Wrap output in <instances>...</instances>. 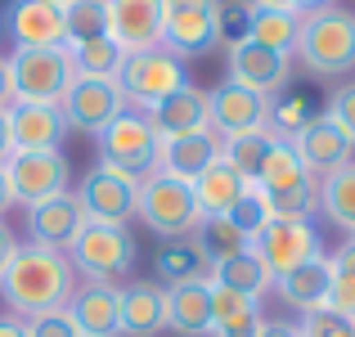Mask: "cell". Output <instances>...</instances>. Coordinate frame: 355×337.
<instances>
[{"mask_svg":"<svg viewBox=\"0 0 355 337\" xmlns=\"http://www.w3.org/2000/svg\"><path fill=\"white\" fill-rule=\"evenodd\" d=\"M72 293H77V270H72L68 252L41 248V243H18L14 261L0 275V302L18 320L68 311Z\"/></svg>","mask_w":355,"mask_h":337,"instance_id":"cell-1","label":"cell"},{"mask_svg":"<svg viewBox=\"0 0 355 337\" xmlns=\"http://www.w3.org/2000/svg\"><path fill=\"white\" fill-rule=\"evenodd\" d=\"M293 54L302 59V68L320 81H342L355 72V14L342 5L302 14Z\"/></svg>","mask_w":355,"mask_h":337,"instance_id":"cell-2","label":"cell"},{"mask_svg":"<svg viewBox=\"0 0 355 337\" xmlns=\"http://www.w3.org/2000/svg\"><path fill=\"white\" fill-rule=\"evenodd\" d=\"M135 257H139L135 234L126 225H108V221H86L68 248V261L77 270V279H86V284H113V288L121 279H130Z\"/></svg>","mask_w":355,"mask_h":337,"instance_id":"cell-3","label":"cell"},{"mask_svg":"<svg viewBox=\"0 0 355 337\" xmlns=\"http://www.w3.org/2000/svg\"><path fill=\"white\" fill-rule=\"evenodd\" d=\"M257 189L266 193L275 216L315 221V211H320V180L306 171V162L297 157V148L288 144V139H275V148H270L266 166H261V175H257Z\"/></svg>","mask_w":355,"mask_h":337,"instance_id":"cell-4","label":"cell"},{"mask_svg":"<svg viewBox=\"0 0 355 337\" xmlns=\"http://www.w3.org/2000/svg\"><path fill=\"white\" fill-rule=\"evenodd\" d=\"M157 153H162V135L153 130L148 112L126 108L113 126H104L95 135V162L113 166V171L130 175V180H144L157 171Z\"/></svg>","mask_w":355,"mask_h":337,"instance_id":"cell-5","label":"cell"},{"mask_svg":"<svg viewBox=\"0 0 355 337\" xmlns=\"http://www.w3.org/2000/svg\"><path fill=\"white\" fill-rule=\"evenodd\" d=\"M117 86L126 95V108L148 112L157 99L175 95L180 86H189V72H184V59H175L162 45H148V50H130L117 68Z\"/></svg>","mask_w":355,"mask_h":337,"instance_id":"cell-6","label":"cell"},{"mask_svg":"<svg viewBox=\"0 0 355 337\" xmlns=\"http://www.w3.org/2000/svg\"><path fill=\"white\" fill-rule=\"evenodd\" d=\"M139 225L157 234V239H180V234L198 230V202H193V184L189 180H175L166 171H153L139 180Z\"/></svg>","mask_w":355,"mask_h":337,"instance_id":"cell-7","label":"cell"},{"mask_svg":"<svg viewBox=\"0 0 355 337\" xmlns=\"http://www.w3.org/2000/svg\"><path fill=\"white\" fill-rule=\"evenodd\" d=\"M5 68L14 104H63L72 77H77L68 50H9Z\"/></svg>","mask_w":355,"mask_h":337,"instance_id":"cell-8","label":"cell"},{"mask_svg":"<svg viewBox=\"0 0 355 337\" xmlns=\"http://www.w3.org/2000/svg\"><path fill=\"white\" fill-rule=\"evenodd\" d=\"M252 257L266 266L270 284H275L279 275H288V270H297L302 261L320 257L324 243H320V230H315V221L306 216H270L266 230L252 234Z\"/></svg>","mask_w":355,"mask_h":337,"instance_id":"cell-9","label":"cell"},{"mask_svg":"<svg viewBox=\"0 0 355 337\" xmlns=\"http://www.w3.org/2000/svg\"><path fill=\"white\" fill-rule=\"evenodd\" d=\"M5 180L14 202L36 207V202H50L59 193L72 189V162L63 148H41V153H9L5 157Z\"/></svg>","mask_w":355,"mask_h":337,"instance_id":"cell-10","label":"cell"},{"mask_svg":"<svg viewBox=\"0 0 355 337\" xmlns=\"http://www.w3.org/2000/svg\"><path fill=\"white\" fill-rule=\"evenodd\" d=\"M72 198L81 202L86 221H108V225H130L139 211V180L113 171V166H90L86 175L77 180Z\"/></svg>","mask_w":355,"mask_h":337,"instance_id":"cell-11","label":"cell"},{"mask_svg":"<svg viewBox=\"0 0 355 337\" xmlns=\"http://www.w3.org/2000/svg\"><path fill=\"white\" fill-rule=\"evenodd\" d=\"M216 9L220 0H162V50L175 59H198L216 45Z\"/></svg>","mask_w":355,"mask_h":337,"instance_id":"cell-12","label":"cell"},{"mask_svg":"<svg viewBox=\"0 0 355 337\" xmlns=\"http://www.w3.org/2000/svg\"><path fill=\"white\" fill-rule=\"evenodd\" d=\"M63 117H68V130L95 139L104 126L126 112V95H121L117 77H72L68 95H63Z\"/></svg>","mask_w":355,"mask_h":337,"instance_id":"cell-13","label":"cell"},{"mask_svg":"<svg viewBox=\"0 0 355 337\" xmlns=\"http://www.w3.org/2000/svg\"><path fill=\"white\" fill-rule=\"evenodd\" d=\"M0 32L14 41V50H68L63 5L54 0H9Z\"/></svg>","mask_w":355,"mask_h":337,"instance_id":"cell-14","label":"cell"},{"mask_svg":"<svg viewBox=\"0 0 355 337\" xmlns=\"http://www.w3.org/2000/svg\"><path fill=\"white\" fill-rule=\"evenodd\" d=\"M207 108H211V135L234 139V135H248V130H270L275 99L257 95L248 86H234V81H216L207 90Z\"/></svg>","mask_w":355,"mask_h":337,"instance_id":"cell-15","label":"cell"},{"mask_svg":"<svg viewBox=\"0 0 355 337\" xmlns=\"http://www.w3.org/2000/svg\"><path fill=\"white\" fill-rule=\"evenodd\" d=\"M225 81L248 86L266 99H279L288 90V81H293V54L266 50V45H257V41H239V45H230Z\"/></svg>","mask_w":355,"mask_h":337,"instance_id":"cell-16","label":"cell"},{"mask_svg":"<svg viewBox=\"0 0 355 337\" xmlns=\"http://www.w3.org/2000/svg\"><path fill=\"white\" fill-rule=\"evenodd\" d=\"M9 148L14 153H41V148L68 144V117L59 104H9Z\"/></svg>","mask_w":355,"mask_h":337,"instance_id":"cell-17","label":"cell"},{"mask_svg":"<svg viewBox=\"0 0 355 337\" xmlns=\"http://www.w3.org/2000/svg\"><path fill=\"white\" fill-rule=\"evenodd\" d=\"M288 144L297 148V157L306 162V171L315 175V180H324L329 171H338V166H347V162H355V144L347 135H342L338 126H333L329 117H311L302 130H297Z\"/></svg>","mask_w":355,"mask_h":337,"instance_id":"cell-18","label":"cell"},{"mask_svg":"<svg viewBox=\"0 0 355 337\" xmlns=\"http://www.w3.org/2000/svg\"><path fill=\"white\" fill-rule=\"evenodd\" d=\"M121 337H157L166 333V288L153 279H130L117 288Z\"/></svg>","mask_w":355,"mask_h":337,"instance_id":"cell-19","label":"cell"},{"mask_svg":"<svg viewBox=\"0 0 355 337\" xmlns=\"http://www.w3.org/2000/svg\"><path fill=\"white\" fill-rule=\"evenodd\" d=\"M81 225H86V211H81V202L72 198V189H68V193H59V198H50V202L27 207V243L68 252Z\"/></svg>","mask_w":355,"mask_h":337,"instance_id":"cell-20","label":"cell"},{"mask_svg":"<svg viewBox=\"0 0 355 337\" xmlns=\"http://www.w3.org/2000/svg\"><path fill=\"white\" fill-rule=\"evenodd\" d=\"M148 121H153V130L162 139H175V135H198V130H211V108H207V90H198L189 81V86H180L175 95L157 99L153 108H148Z\"/></svg>","mask_w":355,"mask_h":337,"instance_id":"cell-21","label":"cell"},{"mask_svg":"<svg viewBox=\"0 0 355 337\" xmlns=\"http://www.w3.org/2000/svg\"><path fill=\"white\" fill-rule=\"evenodd\" d=\"M270 293H275L284 306H293L297 315L324 311V306H329V252H320V257L302 261L297 270L279 275L275 284H270Z\"/></svg>","mask_w":355,"mask_h":337,"instance_id":"cell-22","label":"cell"},{"mask_svg":"<svg viewBox=\"0 0 355 337\" xmlns=\"http://www.w3.org/2000/svg\"><path fill=\"white\" fill-rule=\"evenodd\" d=\"M108 23L121 50H148L162 41V0H108Z\"/></svg>","mask_w":355,"mask_h":337,"instance_id":"cell-23","label":"cell"},{"mask_svg":"<svg viewBox=\"0 0 355 337\" xmlns=\"http://www.w3.org/2000/svg\"><path fill=\"white\" fill-rule=\"evenodd\" d=\"M68 315L81 329V337H121L117 288L113 284H77V293L68 302Z\"/></svg>","mask_w":355,"mask_h":337,"instance_id":"cell-24","label":"cell"},{"mask_svg":"<svg viewBox=\"0 0 355 337\" xmlns=\"http://www.w3.org/2000/svg\"><path fill=\"white\" fill-rule=\"evenodd\" d=\"M220 157V139L211 130H198V135H175L162 139V153H157V171L175 175V180H198L211 162Z\"/></svg>","mask_w":355,"mask_h":337,"instance_id":"cell-25","label":"cell"},{"mask_svg":"<svg viewBox=\"0 0 355 337\" xmlns=\"http://www.w3.org/2000/svg\"><path fill=\"white\" fill-rule=\"evenodd\" d=\"M153 270H157V279H162L166 288H175V284H207L211 279V261H207V252H202V243L193 239V234L162 239V248H157V257H153Z\"/></svg>","mask_w":355,"mask_h":337,"instance_id":"cell-26","label":"cell"},{"mask_svg":"<svg viewBox=\"0 0 355 337\" xmlns=\"http://www.w3.org/2000/svg\"><path fill=\"white\" fill-rule=\"evenodd\" d=\"M243 189H248V180H243V175L225 162V157H216V162H211L207 171L193 180V202H198V216H202V221L225 216V211L243 198Z\"/></svg>","mask_w":355,"mask_h":337,"instance_id":"cell-27","label":"cell"},{"mask_svg":"<svg viewBox=\"0 0 355 337\" xmlns=\"http://www.w3.org/2000/svg\"><path fill=\"white\" fill-rule=\"evenodd\" d=\"M166 329L180 333V337H207L211 333L207 284H175V288H166Z\"/></svg>","mask_w":355,"mask_h":337,"instance_id":"cell-28","label":"cell"},{"mask_svg":"<svg viewBox=\"0 0 355 337\" xmlns=\"http://www.w3.org/2000/svg\"><path fill=\"white\" fill-rule=\"evenodd\" d=\"M320 216L338 230H355V162L338 166L320 180Z\"/></svg>","mask_w":355,"mask_h":337,"instance_id":"cell-29","label":"cell"},{"mask_svg":"<svg viewBox=\"0 0 355 337\" xmlns=\"http://www.w3.org/2000/svg\"><path fill=\"white\" fill-rule=\"evenodd\" d=\"M297 27H302V14H297V9H266V5H252L248 41L266 45V50H279V54H293Z\"/></svg>","mask_w":355,"mask_h":337,"instance_id":"cell-30","label":"cell"},{"mask_svg":"<svg viewBox=\"0 0 355 337\" xmlns=\"http://www.w3.org/2000/svg\"><path fill=\"white\" fill-rule=\"evenodd\" d=\"M275 130H248V135H234V139H220V157L243 175L248 184H257L261 166H266L270 148H275Z\"/></svg>","mask_w":355,"mask_h":337,"instance_id":"cell-31","label":"cell"},{"mask_svg":"<svg viewBox=\"0 0 355 337\" xmlns=\"http://www.w3.org/2000/svg\"><path fill=\"white\" fill-rule=\"evenodd\" d=\"M211 284L234 288V293H248V297H266L270 293V275H266V266L252 257V248H243L239 257L211 266Z\"/></svg>","mask_w":355,"mask_h":337,"instance_id":"cell-32","label":"cell"},{"mask_svg":"<svg viewBox=\"0 0 355 337\" xmlns=\"http://www.w3.org/2000/svg\"><path fill=\"white\" fill-rule=\"evenodd\" d=\"M121 59H126V50L113 41V36H104V41H72L68 45V63L77 77H117Z\"/></svg>","mask_w":355,"mask_h":337,"instance_id":"cell-33","label":"cell"},{"mask_svg":"<svg viewBox=\"0 0 355 337\" xmlns=\"http://www.w3.org/2000/svg\"><path fill=\"white\" fill-rule=\"evenodd\" d=\"M329 311L355 320V243L351 239L338 252H329Z\"/></svg>","mask_w":355,"mask_h":337,"instance_id":"cell-34","label":"cell"},{"mask_svg":"<svg viewBox=\"0 0 355 337\" xmlns=\"http://www.w3.org/2000/svg\"><path fill=\"white\" fill-rule=\"evenodd\" d=\"M63 23H68V45L72 41H104V36H113L108 0H68V5H63Z\"/></svg>","mask_w":355,"mask_h":337,"instance_id":"cell-35","label":"cell"},{"mask_svg":"<svg viewBox=\"0 0 355 337\" xmlns=\"http://www.w3.org/2000/svg\"><path fill=\"white\" fill-rule=\"evenodd\" d=\"M311 117H320L315 99L306 95V90H284V95L275 99V108H270V130H275L279 139H293Z\"/></svg>","mask_w":355,"mask_h":337,"instance_id":"cell-36","label":"cell"},{"mask_svg":"<svg viewBox=\"0 0 355 337\" xmlns=\"http://www.w3.org/2000/svg\"><path fill=\"white\" fill-rule=\"evenodd\" d=\"M193 239L202 243V252H207L211 266H220V261L239 257L243 248H248V234H239L234 225L225 216H211V221H198V230H193Z\"/></svg>","mask_w":355,"mask_h":337,"instance_id":"cell-37","label":"cell"},{"mask_svg":"<svg viewBox=\"0 0 355 337\" xmlns=\"http://www.w3.org/2000/svg\"><path fill=\"white\" fill-rule=\"evenodd\" d=\"M261 302H266V297H248V293H234V288H220V284H211V279H207L211 329L234 324V320H248V315H261Z\"/></svg>","mask_w":355,"mask_h":337,"instance_id":"cell-38","label":"cell"},{"mask_svg":"<svg viewBox=\"0 0 355 337\" xmlns=\"http://www.w3.org/2000/svg\"><path fill=\"white\" fill-rule=\"evenodd\" d=\"M275 216V211H270V202H266V193L257 189V184H248V189H243V198L234 202V207L225 211V221L234 225L239 234H248V243H252V234H261L266 230V221Z\"/></svg>","mask_w":355,"mask_h":337,"instance_id":"cell-39","label":"cell"},{"mask_svg":"<svg viewBox=\"0 0 355 337\" xmlns=\"http://www.w3.org/2000/svg\"><path fill=\"white\" fill-rule=\"evenodd\" d=\"M248 27H252V0H220V9H216V45L248 41Z\"/></svg>","mask_w":355,"mask_h":337,"instance_id":"cell-40","label":"cell"},{"mask_svg":"<svg viewBox=\"0 0 355 337\" xmlns=\"http://www.w3.org/2000/svg\"><path fill=\"white\" fill-rule=\"evenodd\" d=\"M297 329H302V337H355V320H347V315L338 311H311L297 320Z\"/></svg>","mask_w":355,"mask_h":337,"instance_id":"cell-41","label":"cell"},{"mask_svg":"<svg viewBox=\"0 0 355 337\" xmlns=\"http://www.w3.org/2000/svg\"><path fill=\"white\" fill-rule=\"evenodd\" d=\"M324 117H329L333 126H338L342 135L355 144V81H342V86H333L329 104H324Z\"/></svg>","mask_w":355,"mask_h":337,"instance_id":"cell-42","label":"cell"},{"mask_svg":"<svg viewBox=\"0 0 355 337\" xmlns=\"http://www.w3.org/2000/svg\"><path fill=\"white\" fill-rule=\"evenodd\" d=\"M23 324H27V337H81L68 311H50V315H36V320H23Z\"/></svg>","mask_w":355,"mask_h":337,"instance_id":"cell-43","label":"cell"},{"mask_svg":"<svg viewBox=\"0 0 355 337\" xmlns=\"http://www.w3.org/2000/svg\"><path fill=\"white\" fill-rule=\"evenodd\" d=\"M261 324H266V315H248V320H234V324L211 329L207 337H261Z\"/></svg>","mask_w":355,"mask_h":337,"instance_id":"cell-44","label":"cell"},{"mask_svg":"<svg viewBox=\"0 0 355 337\" xmlns=\"http://www.w3.org/2000/svg\"><path fill=\"white\" fill-rule=\"evenodd\" d=\"M14 252H18V234L9 230L5 221H0V275H5V266L14 261Z\"/></svg>","mask_w":355,"mask_h":337,"instance_id":"cell-45","label":"cell"},{"mask_svg":"<svg viewBox=\"0 0 355 337\" xmlns=\"http://www.w3.org/2000/svg\"><path fill=\"white\" fill-rule=\"evenodd\" d=\"M261 337H302V329L288 324V320H266L261 324Z\"/></svg>","mask_w":355,"mask_h":337,"instance_id":"cell-46","label":"cell"},{"mask_svg":"<svg viewBox=\"0 0 355 337\" xmlns=\"http://www.w3.org/2000/svg\"><path fill=\"white\" fill-rule=\"evenodd\" d=\"M0 337H27V324L18 320V315L0 311Z\"/></svg>","mask_w":355,"mask_h":337,"instance_id":"cell-47","label":"cell"},{"mask_svg":"<svg viewBox=\"0 0 355 337\" xmlns=\"http://www.w3.org/2000/svg\"><path fill=\"white\" fill-rule=\"evenodd\" d=\"M9 207H14V193H9V180H5V162H0V221H5Z\"/></svg>","mask_w":355,"mask_h":337,"instance_id":"cell-48","label":"cell"},{"mask_svg":"<svg viewBox=\"0 0 355 337\" xmlns=\"http://www.w3.org/2000/svg\"><path fill=\"white\" fill-rule=\"evenodd\" d=\"M9 104H14V90H9V68L0 59V108H9Z\"/></svg>","mask_w":355,"mask_h":337,"instance_id":"cell-49","label":"cell"},{"mask_svg":"<svg viewBox=\"0 0 355 337\" xmlns=\"http://www.w3.org/2000/svg\"><path fill=\"white\" fill-rule=\"evenodd\" d=\"M329 5H338V0H293L297 14H315V9H329Z\"/></svg>","mask_w":355,"mask_h":337,"instance_id":"cell-50","label":"cell"},{"mask_svg":"<svg viewBox=\"0 0 355 337\" xmlns=\"http://www.w3.org/2000/svg\"><path fill=\"white\" fill-rule=\"evenodd\" d=\"M9 153H14V148H9V117H5V108H0V162H5Z\"/></svg>","mask_w":355,"mask_h":337,"instance_id":"cell-51","label":"cell"},{"mask_svg":"<svg viewBox=\"0 0 355 337\" xmlns=\"http://www.w3.org/2000/svg\"><path fill=\"white\" fill-rule=\"evenodd\" d=\"M252 5H266V9H293V0H252Z\"/></svg>","mask_w":355,"mask_h":337,"instance_id":"cell-52","label":"cell"},{"mask_svg":"<svg viewBox=\"0 0 355 337\" xmlns=\"http://www.w3.org/2000/svg\"><path fill=\"white\" fill-rule=\"evenodd\" d=\"M347 239H351V243H355V230H351V234H347Z\"/></svg>","mask_w":355,"mask_h":337,"instance_id":"cell-53","label":"cell"},{"mask_svg":"<svg viewBox=\"0 0 355 337\" xmlns=\"http://www.w3.org/2000/svg\"><path fill=\"white\" fill-rule=\"evenodd\" d=\"M54 5H68V0H54Z\"/></svg>","mask_w":355,"mask_h":337,"instance_id":"cell-54","label":"cell"}]
</instances>
